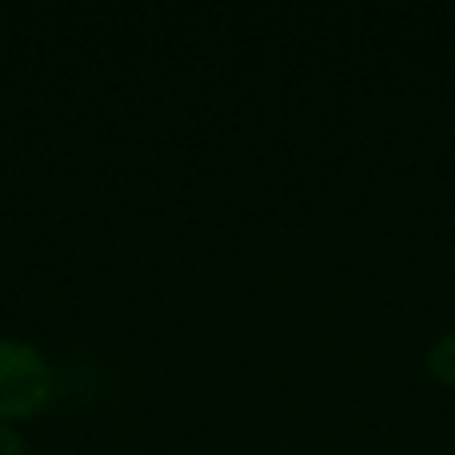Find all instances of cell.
<instances>
[{
	"label": "cell",
	"mask_w": 455,
	"mask_h": 455,
	"mask_svg": "<svg viewBox=\"0 0 455 455\" xmlns=\"http://www.w3.org/2000/svg\"><path fill=\"white\" fill-rule=\"evenodd\" d=\"M52 387L56 376L36 347L0 336V424L36 416L52 400Z\"/></svg>",
	"instance_id": "cell-1"
},
{
	"label": "cell",
	"mask_w": 455,
	"mask_h": 455,
	"mask_svg": "<svg viewBox=\"0 0 455 455\" xmlns=\"http://www.w3.org/2000/svg\"><path fill=\"white\" fill-rule=\"evenodd\" d=\"M427 368H432V376L440 379V384L455 387V336L435 339L432 352H427Z\"/></svg>",
	"instance_id": "cell-2"
},
{
	"label": "cell",
	"mask_w": 455,
	"mask_h": 455,
	"mask_svg": "<svg viewBox=\"0 0 455 455\" xmlns=\"http://www.w3.org/2000/svg\"><path fill=\"white\" fill-rule=\"evenodd\" d=\"M0 455H28L20 443V435H16L8 424H0Z\"/></svg>",
	"instance_id": "cell-3"
}]
</instances>
